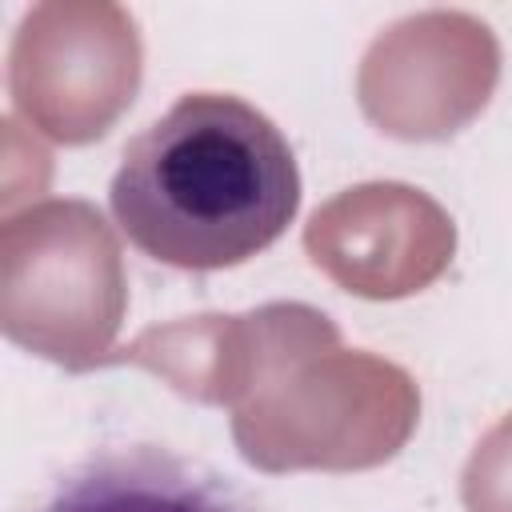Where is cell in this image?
<instances>
[{
    "label": "cell",
    "mask_w": 512,
    "mask_h": 512,
    "mask_svg": "<svg viewBox=\"0 0 512 512\" xmlns=\"http://www.w3.org/2000/svg\"><path fill=\"white\" fill-rule=\"evenodd\" d=\"M108 208L124 240L156 264L236 268L296 220V152L256 104L232 92H184L124 144Z\"/></svg>",
    "instance_id": "1"
},
{
    "label": "cell",
    "mask_w": 512,
    "mask_h": 512,
    "mask_svg": "<svg viewBox=\"0 0 512 512\" xmlns=\"http://www.w3.org/2000/svg\"><path fill=\"white\" fill-rule=\"evenodd\" d=\"M40 512H260L212 464L164 444H104L64 468Z\"/></svg>",
    "instance_id": "2"
}]
</instances>
